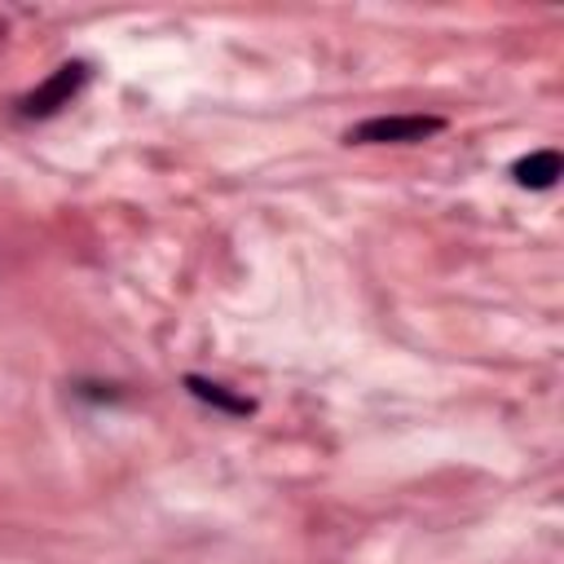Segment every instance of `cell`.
Wrapping results in <instances>:
<instances>
[{
    "instance_id": "obj_2",
    "label": "cell",
    "mask_w": 564,
    "mask_h": 564,
    "mask_svg": "<svg viewBox=\"0 0 564 564\" xmlns=\"http://www.w3.org/2000/svg\"><path fill=\"white\" fill-rule=\"evenodd\" d=\"M84 84H88V66H84V62H66V66H57L35 93L22 97V115H26V119H44V115L70 106V97H75Z\"/></svg>"
},
{
    "instance_id": "obj_4",
    "label": "cell",
    "mask_w": 564,
    "mask_h": 564,
    "mask_svg": "<svg viewBox=\"0 0 564 564\" xmlns=\"http://www.w3.org/2000/svg\"><path fill=\"white\" fill-rule=\"evenodd\" d=\"M185 388H189L198 401H207V405H216V410H225V414H251V401L238 397V392H229L225 383H212V379H203V375H185Z\"/></svg>"
},
{
    "instance_id": "obj_1",
    "label": "cell",
    "mask_w": 564,
    "mask_h": 564,
    "mask_svg": "<svg viewBox=\"0 0 564 564\" xmlns=\"http://www.w3.org/2000/svg\"><path fill=\"white\" fill-rule=\"evenodd\" d=\"M441 128H445V119H436V115H379V119L348 128V141H357V145H410V141L436 137Z\"/></svg>"
},
{
    "instance_id": "obj_3",
    "label": "cell",
    "mask_w": 564,
    "mask_h": 564,
    "mask_svg": "<svg viewBox=\"0 0 564 564\" xmlns=\"http://www.w3.org/2000/svg\"><path fill=\"white\" fill-rule=\"evenodd\" d=\"M511 176H516L520 185H529V189H551L555 176H560V154H555V150H533V154H524V159L511 167Z\"/></svg>"
}]
</instances>
